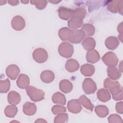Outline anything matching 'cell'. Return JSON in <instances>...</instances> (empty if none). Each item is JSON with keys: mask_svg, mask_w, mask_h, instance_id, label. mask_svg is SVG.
<instances>
[{"mask_svg": "<svg viewBox=\"0 0 123 123\" xmlns=\"http://www.w3.org/2000/svg\"><path fill=\"white\" fill-rule=\"evenodd\" d=\"M26 92L31 100L34 102L40 101L44 99L45 92L33 86H28L26 88Z\"/></svg>", "mask_w": 123, "mask_h": 123, "instance_id": "1", "label": "cell"}, {"mask_svg": "<svg viewBox=\"0 0 123 123\" xmlns=\"http://www.w3.org/2000/svg\"><path fill=\"white\" fill-rule=\"evenodd\" d=\"M58 51L62 57L64 58H70L74 53V47L70 43L63 42L59 46Z\"/></svg>", "mask_w": 123, "mask_h": 123, "instance_id": "2", "label": "cell"}, {"mask_svg": "<svg viewBox=\"0 0 123 123\" xmlns=\"http://www.w3.org/2000/svg\"><path fill=\"white\" fill-rule=\"evenodd\" d=\"M102 60L108 67H115L118 62V59L116 55L111 51L106 53L102 56Z\"/></svg>", "mask_w": 123, "mask_h": 123, "instance_id": "3", "label": "cell"}, {"mask_svg": "<svg viewBox=\"0 0 123 123\" xmlns=\"http://www.w3.org/2000/svg\"><path fill=\"white\" fill-rule=\"evenodd\" d=\"M32 55L34 60L38 63L45 62L48 58L47 51L42 48L36 49L33 51Z\"/></svg>", "mask_w": 123, "mask_h": 123, "instance_id": "4", "label": "cell"}, {"mask_svg": "<svg viewBox=\"0 0 123 123\" xmlns=\"http://www.w3.org/2000/svg\"><path fill=\"white\" fill-rule=\"evenodd\" d=\"M82 87L84 91L87 94L94 93L97 88L95 82L90 78L85 79L83 82Z\"/></svg>", "mask_w": 123, "mask_h": 123, "instance_id": "5", "label": "cell"}, {"mask_svg": "<svg viewBox=\"0 0 123 123\" xmlns=\"http://www.w3.org/2000/svg\"><path fill=\"white\" fill-rule=\"evenodd\" d=\"M85 36V33L82 29L72 30L71 35L69 41L72 43L78 44L84 39Z\"/></svg>", "mask_w": 123, "mask_h": 123, "instance_id": "6", "label": "cell"}, {"mask_svg": "<svg viewBox=\"0 0 123 123\" xmlns=\"http://www.w3.org/2000/svg\"><path fill=\"white\" fill-rule=\"evenodd\" d=\"M11 25L14 30L16 31H21L25 27V21L22 16L16 15L12 18L11 21Z\"/></svg>", "mask_w": 123, "mask_h": 123, "instance_id": "7", "label": "cell"}, {"mask_svg": "<svg viewBox=\"0 0 123 123\" xmlns=\"http://www.w3.org/2000/svg\"><path fill=\"white\" fill-rule=\"evenodd\" d=\"M20 72V68L15 64L9 65L6 69V75L12 80L16 79Z\"/></svg>", "mask_w": 123, "mask_h": 123, "instance_id": "8", "label": "cell"}, {"mask_svg": "<svg viewBox=\"0 0 123 123\" xmlns=\"http://www.w3.org/2000/svg\"><path fill=\"white\" fill-rule=\"evenodd\" d=\"M67 108L69 111L73 113H79L81 110V104L78 99H71L67 104Z\"/></svg>", "mask_w": 123, "mask_h": 123, "instance_id": "9", "label": "cell"}, {"mask_svg": "<svg viewBox=\"0 0 123 123\" xmlns=\"http://www.w3.org/2000/svg\"><path fill=\"white\" fill-rule=\"evenodd\" d=\"M24 113L28 116L34 115L37 111V107L35 104L30 102H25L23 106Z\"/></svg>", "mask_w": 123, "mask_h": 123, "instance_id": "10", "label": "cell"}, {"mask_svg": "<svg viewBox=\"0 0 123 123\" xmlns=\"http://www.w3.org/2000/svg\"><path fill=\"white\" fill-rule=\"evenodd\" d=\"M16 84L19 88L26 89L29 86L30 79L28 75L25 74H21L16 81Z\"/></svg>", "mask_w": 123, "mask_h": 123, "instance_id": "11", "label": "cell"}, {"mask_svg": "<svg viewBox=\"0 0 123 123\" xmlns=\"http://www.w3.org/2000/svg\"><path fill=\"white\" fill-rule=\"evenodd\" d=\"M73 10L64 7H60L58 9V14L60 18L67 20L72 17Z\"/></svg>", "mask_w": 123, "mask_h": 123, "instance_id": "12", "label": "cell"}, {"mask_svg": "<svg viewBox=\"0 0 123 123\" xmlns=\"http://www.w3.org/2000/svg\"><path fill=\"white\" fill-rule=\"evenodd\" d=\"M107 72L108 76L113 80L119 79L122 75V72L115 66L108 67Z\"/></svg>", "mask_w": 123, "mask_h": 123, "instance_id": "13", "label": "cell"}, {"mask_svg": "<svg viewBox=\"0 0 123 123\" xmlns=\"http://www.w3.org/2000/svg\"><path fill=\"white\" fill-rule=\"evenodd\" d=\"M65 68L69 72H74L79 69V64L76 60L70 59L67 61L65 65Z\"/></svg>", "mask_w": 123, "mask_h": 123, "instance_id": "14", "label": "cell"}, {"mask_svg": "<svg viewBox=\"0 0 123 123\" xmlns=\"http://www.w3.org/2000/svg\"><path fill=\"white\" fill-rule=\"evenodd\" d=\"M105 44L108 49L114 50L116 49L119 45V41L115 37L110 36L107 38Z\"/></svg>", "mask_w": 123, "mask_h": 123, "instance_id": "15", "label": "cell"}, {"mask_svg": "<svg viewBox=\"0 0 123 123\" xmlns=\"http://www.w3.org/2000/svg\"><path fill=\"white\" fill-rule=\"evenodd\" d=\"M59 87L60 90L64 93H68L70 92L73 88L72 83L67 79H63L60 81L59 83Z\"/></svg>", "mask_w": 123, "mask_h": 123, "instance_id": "16", "label": "cell"}, {"mask_svg": "<svg viewBox=\"0 0 123 123\" xmlns=\"http://www.w3.org/2000/svg\"><path fill=\"white\" fill-rule=\"evenodd\" d=\"M7 99L8 102L11 105H16L21 101V97L20 94L17 92L12 91L9 93Z\"/></svg>", "mask_w": 123, "mask_h": 123, "instance_id": "17", "label": "cell"}, {"mask_svg": "<svg viewBox=\"0 0 123 123\" xmlns=\"http://www.w3.org/2000/svg\"><path fill=\"white\" fill-rule=\"evenodd\" d=\"M82 45L85 49L90 51L94 49L96 46V41L93 38L87 37L83 41Z\"/></svg>", "mask_w": 123, "mask_h": 123, "instance_id": "18", "label": "cell"}, {"mask_svg": "<svg viewBox=\"0 0 123 123\" xmlns=\"http://www.w3.org/2000/svg\"><path fill=\"white\" fill-rule=\"evenodd\" d=\"M80 72L85 76H91L95 73V67L92 64L86 63L81 66Z\"/></svg>", "mask_w": 123, "mask_h": 123, "instance_id": "19", "label": "cell"}, {"mask_svg": "<svg viewBox=\"0 0 123 123\" xmlns=\"http://www.w3.org/2000/svg\"><path fill=\"white\" fill-rule=\"evenodd\" d=\"M98 99L102 102H107L110 100L111 96L109 90L105 88L99 89L97 93Z\"/></svg>", "mask_w": 123, "mask_h": 123, "instance_id": "20", "label": "cell"}, {"mask_svg": "<svg viewBox=\"0 0 123 123\" xmlns=\"http://www.w3.org/2000/svg\"><path fill=\"white\" fill-rule=\"evenodd\" d=\"M55 75L52 71L50 70H45L40 74V78L42 82L45 83L52 82L54 79Z\"/></svg>", "mask_w": 123, "mask_h": 123, "instance_id": "21", "label": "cell"}, {"mask_svg": "<svg viewBox=\"0 0 123 123\" xmlns=\"http://www.w3.org/2000/svg\"><path fill=\"white\" fill-rule=\"evenodd\" d=\"M112 98L115 100H120L123 99V87L120 85L114 87L110 90Z\"/></svg>", "mask_w": 123, "mask_h": 123, "instance_id": "22", "label": "cell"}, {"mask_svg": "<svg viewBox=\"0 0 123 123\" xmlns=\"http://www.w3.org/2000/svg\"><path fill=\"white\" fill-rule=\"evenodd\" d=\"M86 59L88 62L94 63L98 62L100 59V56L96 50L88 51L86 54Z\"/></svg>", "mask_w": 123, "mask_h": 123, "instance_id": "23", "label": "cell"}, {"mask_svg": "<svg viewBox=\"0 0 123 123\" xmlns=\"http://www.w3.org/2000/svg\"><path fill=\"white\" fill-rule=\"evenodd\" d=\"M52 100L53 102L56 104L64 105L66 104V98L65 96L59 92H56L52 96Z\"/></svg>", "mask_w": 123, "mask_h": 123, "instance_id": "24", "label": "cell"}, {"mask_svg": "<svg viewBox=\"0 0 123 123\" xmlns=\"http://www.w3.org/2000/svg\"><path fill=\"white\" fill-rule=\"evenodd\" d=\"M72 33V30L67 27L61 28L58 32V35L61 40L63 41L69 40Z\"/></svg>", "mask_w": 123, "mask_h": 123, "instance_id": "25", "label": "cell"}, {"mask_svg": "<svg viewBox=\"0 0 123 123\" xmlns=\"http://www.w3.org/2000/svg\"><path fill=\"white\" fill-rule=\"evenodd\" d=\"M81 105H82L85 108L92 111L94 108V105L91 103L90 100L85 96L82 95L78 99Z\"/></svg>", "mask_w": 123, "mask_h": 123, "instance_id": "26", "label": "cell"}, {"mask_svg": "<svg viewBox=\"0 0 123 123\" xmlns=\"http://www.w3.org/2000/svg\"><path fill=\"white\" fill-rule=\"evenodd\" d=\"M95 111L96 114L99 117L104 118L109 114V109L104 105H98L96 107Z\"/></svg>", "mask_w": 123, "mask_h": 123, "instance_id": "27", "label": "cell"}, {"mask_svg": "<svg viewBox=\"0 0 123 123\" xmlns=\"http://www.w3.org/2000/svg\"><path fill=\"white\" fill-rule=\"evenodd\" d=\"M86 11L84 7H79L75 10H73L71 18H77L83 19L86 15Z\"/></svg>", "mask_w": 123, "mask_h": 123, "instance_id": "28", "label": "cell"}, {"mask_svg": "<svg viewBox=\"0 0 123 123\" xmlns=\"http://www.w3.org/2000/svg\"><path fill=\"white\" fill-rule=\"evenodd\" d=\"M83 24V19L77 18H71L68 22V25L70 28L76 29L80 27Z\"/></svg>", "mask_w": 123, "mask_h": 123, "instance_id": "29", "label": "cell"}, {"mask_svg": "<svg viewBox=\"0 0 123 123\" xmlns=\"http://www.w3.org/2000/svg\"><path fill=\"white\" fill-rule=\"evenodd\" d=\"M18 109L15 105H11L6 106L4 110V113L5 115L10 118L14 117L17 114Z\"/></svg>", "mask_w": 123, "mask_h": 123, "instance_id": "30", "label": "cell"}, {"mask_svg": "<svg viewBox=\"0 0 123 123\" xmlns=\"http://www.w3.org/2000/svg\"><path fill=\"white\" fill-rule=\"evenodd\" d=\"M82 30L84 31L85 35L87 36L93 35L95 31L94 25L90 24H84L82 26Z\"/></svg>", "mask_w": 123, "mask_h": 123, "instance_id": "31", "label": "cell"}, {"mask_svg": "<svg viewBox=\"0 0 123 123\" xmlns=\"http://www.w3.org/2000/svg\"><path fill=\"white\" fill-rule=\"evenodd\" d=\"M120 85V84L117 81H113V80H111L109 78H106L103 83V86L104 87L109 89V90Z\"/></svg>", "mask_w": 123, "mask_h": 123, "instance_id": "32", "label": "cell"}, {"mask_svg": "<svg viewBox=\"0 0 123 123\" xmlns=\"http://www.w3.org/2000/svg\"><path fill=\"white\" fill-rule=\"evenodd\" d=\"M10 88V81L9 79L0 81V92L1 93H7Z\"/></svg>", "mask_w": 123, "mask_h": 123, "instance_id": "33", "label": "cell"}, {"mask_svg": "<svg viewBox=\"0 0 123 123\" xmlns=\"http://www.w3.org/2000/svg\"><path fill=\"white\" fill-rule=\"evenodd\" d=\"M120 1H112L108 4L107 9L113 13H117L118 12L119 5Z\"/></svg>", "mask_w": 123, "mask_h": 123, "instance_id": "34", "label": "cell"}, {"mask_svg": "<svg viewBox=\"0 0 123 123\" xmlns=\"http://www.w3.org/2000/svg\"><path fill=\"white\" fill-rule=\"evenodd\" d=\"M68 121V116L67 113H61L58 114L54 118V122L55 123H67Z\"/></svg>", "mask_w": 123, "mask_h": 123, "instance_id": "35", "label": "cell"}, {"mask_svg": "<svg viewBox=\"0 0 123 123\" xmlns=\"http://www.w3.org/2000/svg\"><path fill=\"white\" fill-rule=\"evenodd\" d=\"M30 3L33 5H35L37 9L39 10L44 9L47 5V0H31Z\"/></svg>", "mask_w": 123, "mask_h": 123, "instance_id": "36", "label": "cell"}, {"mask_svg": "<svg viewBox=\"0 0 123 123\" xmlns=\"http://www.w3.org/2000/svg\"><path fill=\"white\" fill-rule=\"evenodd\" d=\"M66 111V109L65 107L59 105H54L52 107L51 109V111L52 113L55 115L61 113H63L65 112Z\"/></svg>", "mask_w": 123, "mask_h": 123, "instance_id": "37", "label": "cell"}, {"mask_svg": "<svg viewBox=\"0 0 123 123\" xmlns=\"http://www.w3.org/2000/svg\"><path fill=\"white\" fill-rule=\"evenodd\" d=\"M108 122L110 123L123 122L122 118L119 115L116 114H112L110 115L108 117Z\"/></svg>", "mask_w": 123, "mask_h": 123, "instance_id": "38", "label": "cell"}, {"mask_svg": "<svg viewBox=\"0 0 123 123\" xmlns=\"http://www.w3.org/2000/svg\"><path fill=\"white\" fill-rule=\"evenodd\" d=\"M123 103L122 101H120V102H117L115 106V109H116V111L120 114H122L123 113Z\"/></svg>", "mask_w": 123, "mask_h": 123, "instance_id": "39", "label": "cell"}, {"mask_svg": "<svg viewBox=\"0 0 123 123\" xmlns=\"http://www.w3.org/2000/svg\"><path fill=\"white\" fill-rule=\"evenodd\" d=\"M118 32L120 34H123V23L121 22L118 26L117 27Z\"/></svg>", "mask_w": 123, "mask_h": 123, "instance_id": "40", "label": "cell"}, {"mask_svg": "<svg viewBox=\"0 0 123 123\" xmlns=\"http://www.w3.org/2000/svg\"><path fill=\"white\" fill-rule=\"evenodd\" d=\"M8 2L11 5L15 6L19 3V1L18 0H9L8 1Z\"/></svg>", "mask_w": 123, "mask_h": 123, "instance_id": "41", "label": "cell"}, {"mask_svg": "<svg viewBox=\"0 0 123 123\" xmlns=\"http://www.w3.org/2000/svg\"><path fill=\"white\" fill-rule=\"evenodd\" d=\"M47 123V121L44 120L43 119H38L37 120L35 121V123Z\"/></svg>", "mask_w": 123, "mask_h": 123, "instance_id": "42", "label": "cell"}, {"mask_svg": "<svg viewBox=\"0 0 123 123\" xmlns=\"http://www.w3.org/2000/svg\"><path fill=\"white\" fill-rule=\"evenodd\" d=\"M61 1V0H49V2L52 3H54V4H57L59 2H60Z\"/></svg>", "mask_w": 123, "mask_h": 123, "instance_id": "43", "label": "cell"}, {"mask_svg": "<svg viewBox=\"0 0 123 123\" xmlns=\"http://www.w3.org/2000/svg\"><path fill=\"white\" fill-rule=\"evenodd\" d=\"M122 62L123 61H121V62L119 63V70H120V71L121 72H122V69H123V67H122V65H123V64H122Z\"/></svg>", "mask_w": 123, "mask_h": 123, "instance_id": "44", "label": "cell"}, {"mask_svg": "<svg viewBox=\"0 0 123 123\" xmlns=\"http://www.w3.org/2000/svg\"><path fill=\"white\" fill-rule=\"evenodd\" d=\"M119 39L120 40V41L122 42H123V34H120L118 36Z\"/></svg>", "mask_w": 123, "mask_h": 123, "instance_id": "45", "label": "cell"}, {"mask_svg": "<svg viewBox=\"0 0 123 123\" xmlns=\"http://www.w3.org/2000/svg\"><path fill=\"white\" fill-rule=\"evenodd\" d=\"M29 2V1H26V0H25V1H21V2L23 3H25V4H27Z\"/></svg>", "mask_w": 123, "mask_h": 123, "instance_id": "46", "label": "cell"}]
</instances>
